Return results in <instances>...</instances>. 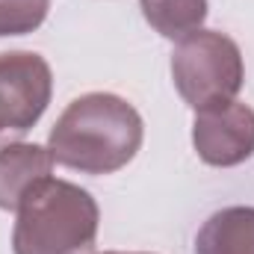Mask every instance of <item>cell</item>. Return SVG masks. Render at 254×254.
<instances>
[{
  "mask_svg": "<svg viewBox=\"0 0 254 254\" xmlns=\"http://www.w3.org/2000/svg\"><path fill=\"white\" fill-rule=\"evenodd\" d=\"M145 125L133 104L110 92H89L68 104L48 136V151L83 175H113L142 148Z\"/></svg>",
  "mask_w": 254,
  "mask_h": 254,
  "instance_id": "6da1fadb",
  "label": "cell"
},
{
  "mask_svg": "<svg viewBox=\"0 0 254 254\" xmlns=\"http://www.w3.org/2000/svg\"><path fill=\"white\" fill-rule=\"evenodd\" d=\"M15 213V254H95L101 210L77 184L45 178L21 198Z\"/></svg>",
  "mask_w": 254,
  "mask_h": 254,
  "instance_id": "7a4b0ae2",
  "label": "cell"
},
{
  "mask_svg": "<svg viewBox=\"0 0 254 254\" xmlns=\"http://www.w3.org/2000/svg\"><path fill=\"white\" fill-rule=\"evenodd\" d=\"M172 80L195 113L234 101L246 80L243 54L231 36L201 27L178 42L172 54Z\"/></svg>",
  "mask_w": 254,
  "mask_h": 254,
  "instance_id": "3957f363",
  "label": "cell"
},
{
  "mask_svg": "<svg viewBox=\"0 0 254 254\" xmlns=\"http://www.w3.org/2000/svg\"><path fill=\"white\" fill-rule=\"evenodd\" d=\"M54 95L51 65L33 51L0 54V142L24 136Z\"/></svg>",
  "mask_w": 254,
  "mask_h": 254,
  "instance_id": "277c9868",
  "label": "cell"
},
{
  "mask_svg": "<svg viewBox=\"0 0 254 254\" xmlns=\"http://www.w3.org/2000/svg\"><path fill=\"white\" fill-rule=\"evenodd\" d=\"M192 145L207 166L231 169L254 154V110L240 101H225L195 113Z\"/></svg>",
  "mask_w": 254,
  "mask_h": 254,
  "instance_id": "5b68a950",
  "label": "cell"
},
{
  "mask_svg": "<svg viewBox=\"0 0 254 254\" xmlns=\"http://www.w3.org/2000/svg\"><path fill=\"white\" fill-rule=\"evenodd\" d=\"M54 154L42 145L12 142L0 148V210H18L21 198L39 181L51 178Z\"/></svg>",
  "mask_w": 254,
  "mask_h": 254,
  "instance_id": "8992f818",
  "label": "cell"
},
{
  "mask_svg": "<svg viewBox=\"0 0 254 254\" xmlns=\"http://www.w3.org/2000/svg\"><path fill=\"white\" fill-rule=\"evenodd\" d=\"M195 254H254V207L213 213L195 237Z\"/></svg>",
  "mask_w": 254,
  "mask_h": 254,
  "instance_id": "52a82bcc",
  "label": "cell"
},
{
  "mask_svg": "<svg viewBox=\"0 0 254 254\" xmlns=\"http://www.w3.org/2000/svg\"><path fill=\"white\" fill-rule=\"evenodd\" d=\"M145 21L172 42L198 33L207 21V0H139Z\"/></svg>",
  "mask_w": 254,
  "mask_h": 254,
  "instance_id": "ba28073f",
  "label": "cell"
},
{
  "mask_svg": "<svg viewBox=\"0 0 254 254\" xmlns=\"http://www.w3.org/2000/svg\"><path fill=\"white\" fill-rule=\"evenodd\" d=\"M51 0H0V39L27 36L48 18Z\"/></svg>",
  "mask_w": 254,
  "mask_h": 254,
  "instance_id": "9c48e42d",
  "label": "cell"
},
{
  "mask_svg": "<svg viewBox=\"0 0 254 254\" xmlns=\"http://www.w3.org/2000/svg\"><path fill=\"white\" fill-rule=\"evenodd\" d=\"M104 254H122V252H104Z\"/></svg>",
  "mask_w": 254,
  "mask_h": 254,
  "instance_id": "30bf717a",
  "label": "cell"
}]
</instances>
